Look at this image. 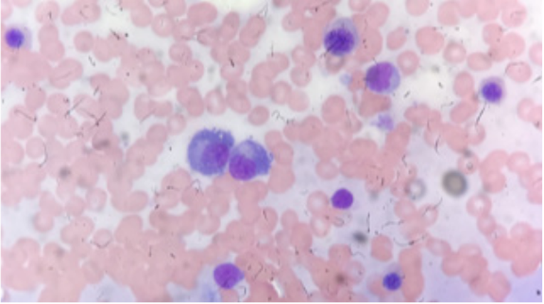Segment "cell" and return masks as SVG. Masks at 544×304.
<instances>
[{
    "label": "cell",
    "mask_w": 544,
    "mask_h": 304,
    "mask_svg": "<svg viewBox=\"0 0 544 304\" xmlns=\"http://www.w3.org/2000/svg\"><path fill=\"white\" fill-rule=\"evenodd\" d=\"M236 144L233 133L221 129L199 130L187 147L190 169L205 177L224 175Z\"/></svg>",
    "instance_id": "obj_1"
},
{
    "label": "cell",
    "mask_w": 544,
    "mask_h": 304,
    "mask_svg": "<svg viewBox=\"0 0 544 304\" xmlns=\"http://www.w3.org/2000/svg\"><path fill=\"white\" fill-rule=\"evenodd\" d=\"M273 155L263 145L253 139H246L234 147L229 172L231 178L240 182L268 175L270 173Z\"/></svg>",
    "instance_id": "obj_2"
},
{
    "label": "cell",
    "mask_w": 544,
    "mask_h": 304,
    "mask_svg": "<svg viewBox=\"0 0 544 304\" xmlns=\"http://www.w3.org/2000/svg\"><path fill=\"white\" fill-rule=\"evenodd\" d=\"M323 43L324 48L332 56H349L360 46V31L354 20L350 17H338L324 28Z\"/></svg>",
    "instance_id": "obj_3"
},
{
    "label": "cell",
    "mask_w": 544,
    "mask_h": 304,
    "mask_svg": "<svg viewBox=\"0 0 544 304\" xmlns=\"http://www.w3.org/2000/svg\"><path fill=\"white\" fill-rule=\"evenodd\" d=\"M402 77L397 66L389 62L376 63L367 68L365 85L378 95L392 94L401 85Z\"/></svg>",
    "instance_id": "obj_4"
},
{
    "label": "cell",
    "mask_w": 544,
    "mask_h": 304,
    "mask_svg": "<svg viewBox=\"0 0 544 304\" xmlns=\"http://www.w3.org/2000/svg\"><path fill=\"white\" fill-rule=\"evenodd\" d=\"M441 187L451 198L460 199L468 193L470 184L464 173L460 170L450 169L442 175Z\"/></svg>",
    "instance_id": "obj_5"
},
{
    "label": "cell",
    "mask_w": 544,
    "mask_h": 304,
    "mask_svg": "<svg viewBox=\"0 0 544 304\" xmlns=\"http://www.w3.org/2000/svg\"><path fill=\"white\" fill-rule=\"evenodd\" d=\"M214 280L222 289H233L244 280V272L231 263H224L214 269Z\"/></svg>",
    "instance_id": "obj_6"
},
{
    "label": "cell",
    "mask_w": 544,
    "mask_h": 304,
    "mask_svg": "<svg viewBox=\"0 0 544 304\" xmlns=\"http://www.w3.org/2000/svg\"><path fill=\"white\" fill-rule=\"evenodd\" d=\"M478 91L482 100L493 105H499L506 97L505 83L498 77H491L482 80Z\"/></svg>",
    "instance_id": "obj_7"
},
{
    "label": "cell",
    "mask_w": 544,
    "mask_h": 304,
    "mask_svg": "<svg viewBox=\"0 0 544 304\" xmlns=\"http://www.w3.org/2000/svg\"><path fill=\"white\" fill-rule=\"evenodd\" d=\"M31 36L27 30L22 27H11L6 31L5 41L9 48L21 49L31 46Z\"/></svg>",
    "instance_id": "obj_8"
},
{
    "label": "cell",
    "mask_w": 544,
    "mask_h": 304,
    "mask_svg": "<svg viewBox=\"0 0 544 304\" xmlns=\"http://www.w3.org/2000/svg\"><path fill=\"white\" fill-rule=\"evenodd\" d=\"M331 205L335 209L347 211L355 204V196L347 188H340L331 196Z\"/></svg>",
    "instance_id": "obj_9"
},
{
    "label": "cell",
    "mask_w": 544,
    "mask_h": 304,
    "mask_svg": "<svg viewBox=\"0 0 544 304\" xmlns=\"http://www.w3.org/2000/svg\"><path fill=\"white\" fill-rule=\"evenodd\" d=\"M403 285L404 277L399 272H389V273L385 275L382 279V286L385 290L390 292V293H395V292L401 290Z\"/></svg>",
    "instance_id": "obj_10"
}]
</instances>
